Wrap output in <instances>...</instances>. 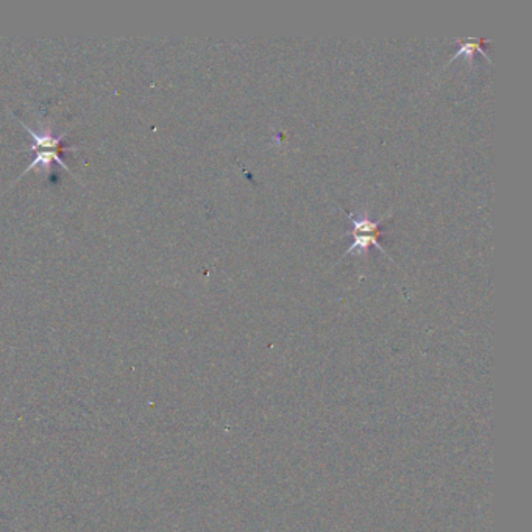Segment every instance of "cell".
I'll use <instances>...</instances> for the list:
<instances>
[{
	"instance_id": "obj_1",
	"label": "cell",
	"mask_w": 532,
	"mask_h": 532,
	"mask_svg": "<svg viewBox=\"0 0 532 532\" xmlns=\"http://www.w3.org/2000/svg\"><path fill=\"white\" fill-rule=\"evenodd\" d=\"M20 125H23V128H25V130L32 134V138H33L32 150L34 152L33 161L28 164L23 175H25L28 170L38 167L49 177L50 169H52V161L58 163L64 170H68L70 174L69 167L66 166V163L61 160L60 155L63 152H74V150H77V148L72 147V146H66V144H64V139H66V133H61L58 136L52 134L49 130L38 133V132L32 130V128H28L24 124V122H20ZM23 175H20V177H23Z\"/></svg>"
},
{
	"instance_id": "obj_2",
	"label": "cell",
	"mask_w": 532,
	"mask_h": 532,
	"mask_svg": "<svg viewBox=\"0 0 532 532\" xmlns=\"http://www.w3.org/2000/svg\"><path fill=\"white\" fill-rule=\"evenodd\" d=\"M348 215V219L351 222V225H353V228H351V237H353V243L348 247V250L345 251L343 256L347 255H365L367 250H369V247L375 246L381 253H384L389 256V253H387V250L381 246L379 242V236H381V228H383V222L386 220V217H379L378 220H372L369 215H367L365 213L364 214H359V215H355L353 213H348L345 211Z\"/></svg>"
},
{
	"instance_id": "obj_3",
	"label": "cell",
	"mask_w": 532,
	"mask_h": 532,
	"mask_svg": "<svg viewBox=\"0 0 532 532\" xmlns=\"http://www.w3.org/2000/svg\"><path fill=\"white\" fill-rule=\"evenodd\" d=\"M456 42H457L459 49L456 50V53L451 56L450 63H452L456 58H459V56H465V60H467V61H469V60L473 61V55L476 53V52H479L481 55L486 56V58H487L488 61H490V58H488V55L486 53V46L488 44V41H487V39H483V38H479V39H476V41H474V39L457 41V39H456Z\"/></svg>"
}]
</instances>
